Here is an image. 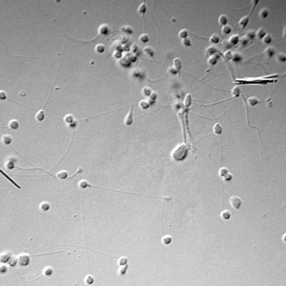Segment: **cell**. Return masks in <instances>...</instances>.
<instances>
[{
  "mask_svg": "<svg viewBox=\"0 0 286 286\" xmlns=\"http://www.w3.org/2000/svg\"><path fill=\"white\" fill-rule=\"evenodd\" d=\"M187 153V147L184 144H182L174 149L172 153V157L175 160L181 161L185 159Z\"/></svg>",
  "mask_w": 286,
  "mask_h": 286,
  "instance_id": "cell-1",
  "label": "cell"
},
{
  "mask_svg": "<svg viewBox=\"0 0 286 286\" xmlns=\"http://www.w3.org/2000/svg\"><path fill=\"white\" fill-rule=\"evenodd\" d=\"M78 186H79V187L80 188H81L82 189H86L87 187H94V188H99V189H107V190H110V191H115V192H121V193H128V194H135V195H139V196H141L140 194H135L134 193H130V192H123V191H116V190H113V189H111L109 188H103V187H97V186H93L91 185V184H90L87 181H86V180H82L79 182V184H78Z\"/></svg>",
  "mask_w": 286,
  "mask_h": 286,
  "instance_id": "cell-2",
  "label": "cell"
},
{
  "mask_svg": "<svg viewBox=\"0 0 286 286\" xmlns=\"http://www.w3.org/2000/svg\"><path fill=\"white\" fill-rule=\"evenodd\" d=\"M230 203L231 206L235 209H239L242 206V202L241 199L237 196L232 197L230 198Z\"/></svg>",
  "mask_w": 286,
  "mask_h": 286,
  "instance_id": "cell-3",
  "label": "cell"
},
{
  "mask_svg": "<svg viewBox=\"0 0 286 286\" xmlns=\"http://www.w3.org/2000/svg\"><path fill=\"white\" fill-rule=\"evenodd\" d=\"M133 121H134V118H133V105H132L129 113H128L126 118H125V123L127 126H130L133 124Z\"/></svg>",
  "mask_w": 286,
  "mask_h": 286,
  "instance_id": "cell-4",
  "label": "cell"
},
{
  "mask_svg": "<svg viewBox=\"0 0 286 286\" xmlns=\"http://www.w3.org/2000/svg\"><path fill=\"white\" fill-rule=\"evenodd\" d=\"M218 58H219V56L217 54H215V55H211L208 58L207 63H208V65L212 68L215 65H216L217 63L218 62Z\"/></svg>",
  "mask_w": 286,
  "mask_h": 286,
  "instance_id": "cell-5",
  "label": "cell"
},
{
  "mask_svg": "<svg viewBox=\"0 0 286 286\" xmlns=\"http://www.w3.org/2000/svg\"><path fill=\"white\" fill-rule=\"evenodd\" d=\"M250 15H251V13H250L249 15L245 16L242 17L240 20V21L239 22V25L242 29H243L245 28L247 26V25H248L249 21V17Z\"/></svg>",
  "mask_w": 286,
  "mask_h": 286,
  "instance_id": "cell-6",
  "label": "cell"
},
{
  "mask_svg": "<svg viewBox=\"0 0 286 286\" xmlns=\"http://www.w3.org/2000/svg\"><path fill=\"white\" fill-rule=\"evenodd\" d=\"M217 51V48L216 46L213 45L210 46L206 50V57H210L211 55H215Z\"/></svg>",
  "mask_w": 286,
  "mask_h": 286,
  "instance_id": "cell-7",
  "label": "cell"
},
{
  "mask_svg": "<svg viewBox=\"0 0 286 286\" xmlns=\"http://www.w3.org/2000/svg\"><path fill=\"white\" fill-rule=\"evenodd\" d=\"M0 173H1V174H2L3 176L5 177L6 178V179H7L8 180V181L10 182L11 183H12L14 186H15L16 187H17V188H19V189H20L21 188V187H20V186H19V184H17V183L15 181H14V179H12V178H11L9 176V175H7V174H6V173L4 171H3L1 168H0Z\"/></svg>",
  "mask_w": 286,
  "mask_h": 286,
  "instance_id": "cell-8",
  "label": "cell"
},
{
  "mask_svg": "<svg viewBox=\"0 0 286 286\" xmlns=\"http://www.w3.org/2000/svg\"><path fill=\"white\" fill-rule=\"evenodd\" d=\"M48 175H49V176H53V177H57L59 178V179L63 180V179H67V178H68V173L67 172V171H62L60 172H59L57 173V174H49Z\"/></svg>",
  "mask_w": 286,
  "mask_h": 286,
  "instance_id": "cell-9",
  "label": "cell"
},
{
  "mask_svg": "<svg viewBox=\"0 0 286 286\" xmlns=\"http://www.w3.org/2000/svg\"><path fill=\"white\" fill-rule=\"evenodd\" d=\"M30 256L22 255L19 258V264L21 266H26L29 264L30 261Z\"/></svg>",
  "mask_w": 286,
  "mask_h": 286,
  "instance_id": "cell-10",
  "label": "cell"
},
{
  "mask_svg": "<svg viewBox=\"0 0 286 286\" xmlns=\"http://www.w3.org/2000/svg\"><path fill=\"white\" fill-rule=\"evenodd\" d=\"M276 50L272 46H269V47L266 48V50L264 51V53L265 55L268 58H271L273 57V55L275 54Z\"/></svg>",
  "mask_w": 286,
  "mask_h": 286,
  "instance_id": "cell-11",
  "label": "cell"
},
{
  "mask_svg": "<svg viewBox=\"0 0 286 286\" xmlns=\"http://www.w3.org/2000/svg\"><path fill=\"white\" fill-rule=\"evenodd\" d=\"M247 102H248V104L249 105V106L254 107L256 105H258L259 103L260 102V101L258 98L253 96V97H250L249 98Z\"/></svg>",
  "mask_w": 286,
  "mask_h": 286,
  "instance_id": "cell-12",
  "label": "cell"
},
{
  "mask_svg": "<svg viewBox=\"0 0 286 286\" xmlns=\"http://www.w3.org/2000/svg\"><path fill=\"white\" fill-rule=\"evenodd\" d=\"M266 34V30H264V28H261L257 30L256 34H255V37H256L257 39H262L263 37Z\"/></svg>",
  "mask_w": 286,
  "mask_h": 286,
  "instance_id": "cell-13",
  "label": "cell"
},
{
  "mask_svg": "<svg viewBox=\"0 0 286 286\" xmlns=\"http://www.w3.org/2000/svg\"><path fill=\"white\" fill-rule=\"evenodd\" d=\"M239 40H240V39H239V35H232V36H231V38L229 39V43L231 45H235L238 44Z\"/></svg>",
  "mask_w": 286,
  "mask_h": 286,
  "instance_id": "cell-14",
  "label": "cell"
},
{
  "mask_svg": "<svg viewBox=\"0 0 286 286\" xmlns=\"http://www.w3.org/2000/svg\"><path fill=\"white\" fill-rule=\"evenodd\" d=\"M231 60H232V62H235V63H239L242 61V55H240V54L239 53H232V57H231Z\"/></svg>",
  "mask_w": 286,
  "mask_h": 286,
  "instance_id": "cell-15",
  "label": "cell"
},
{
  "mask_svg": "<svg viewBox=\"0 0 286 286\" xmlns=\"http://www.w3.org/2000/svg\"><path fill=\"white\" fill-rule=\"evenodd\" d=\"M173 67L176 69L177 71L178 72H179L180 70H181V67H182V63H181V61L179 58H177L173 61Z\"/></svg>",
  "mask_w": 286,
  "mask_h": 286,
  "instance_id": "cell-16",
  "label": "cell"
},
{
  "mask_svg": "<svg viewBox=\"0 0 286 286\" xmlns=\"http://www.w3.org/2000/svg\"><path fill=\"white\" fill-rule=\"evenodd\" d=\"M261 40H262L263 43H264V44L268 45V44H271V43L272 41L273 38H272V36H271L270 34L266 33V34L265 35L264 37H263V39Z\"/></svg>",
  "mask_w": 286,
  "mask_h": 286,
  "instance_id": "cell-17",
  "label": "cell"
},
{
  "mask_svg": "<svg viewBox=\"0 0 286 286\" xmlns=\"http://www.w3.org/2000/svg\"><path fill=\"white\" fill-rule=\"evenodd\" d=\"M228 22V17L225 15H221L218 19V23L220 25L225 26L227 25Z\"/></svg>",
  "mask_w": 286,
  "mask_h": 286,
  "instance_id": "cell-18",
  "label": "cell"
},
{
  "mask_svg": "<svg viewBox=\"0 0 286 286\" xmlns=\"http://www.w3.org/2000/svg\"><path fill=\"white\" fill-rule=\"evenodd\" d=\"M210 41L212 44H218L220 41V37L217 34H213L210 38Z\"/></svg>",
  "mask_w": 286,
  "mask_h": 286,
  "instance_id": "cell-19",
  "label": "cell"
},
{
  "mask_svg": "<svg viewBox=\"0 0 286 286\" xmlns=\"http://www.w3.org/2000/svg\"><path fill=\"white\" fill-rule=\"evenodd\" d=\"M269 14V11L266 8H263L259 13V15L261 18L264 19L267 17Z\"/></svg>",
  "mask_w": 286,
  "mask_h": 286,
  "instance_id": "cell-20",
  "label": "cell"
},
{
  "mask_svg": "<svg viewBox=\"0 0 286 286\" xmlns=\"http://www.w3.org/2000/svg\"><path fill=\"white\" fill-rule=\"evenodd\" d=\"M191 102H192V99H191V96L190 94H187L186 96L185 99H184L183 106L186 108H188L189 107V106L191 105Z\"/></svg>",
  "mask_w": 286,
  "mask_h": 286,
  "instance_id": "cell-21",
  "label": "cell"
},
{
  "mask_svg": "<svg viewBox=\"0 0 286 286\" xmlns=\"http://www.w3.org/2000/svg\"><path fill=\"white\" fill-rule=\"evenodd\" d=\"M231 94H232V97H238L240 94V90L237 86L234 87L231 91Z\"/></svg>",
  "mask_w": 286,
  "mask_h": 286,
  "instance_id": "cell-22",
  "label": "cell"
},
{
  "mask_svg": "<svg viewBox=\"0 0 286 286\" xmlns=\"http://www.w3.org/2000/svg\"><path fill=\"white\" fill-rule=\"evenodd\" d=\"M146 11H147V5H146V4L144 1L143 3V4H141V5L140 6L139 10H138V11H139L140 14H141V17H143V15L145 14Z\"/></svg>",
  "mask_w": 286,
  "mask_h": 286,
  "instance_id": "cell-23",
  "label": "cell"
},
{
  "mask_svg": "<svg viewBox=\"0 0 286 286\" xmlns=\"http://www.w3.org/2000/svg\"><path fill=\"white\" fill-rule=\"evenodd\" d=\"M188 35V30L186 29L181 30V31H179V33H178V36H179L180 38H181L182 39H183L187 38Z\"/></svg>",
  "mask_w": 286,
  "mask_h": 286,
  "instance_id": "cell-24",
  "label": "cell"
},
{
  "mask_svg": "<svg viewBox=\"0 0 286 286\" xmlns=\"http://www.w3.org/2000/svg\"><path fill=\"white\" fill-rule=\"evenodd\" d=\"M221 31H222V33L224 34L228 35L230 33H231V32L232 31V28H231V27L230 25H226L223 26L222 30H221Z\"/></svg>",
  "mask_w": 286,
  "mask_h": 286,
  "instance_id": "cell-25",
  "label": "cell"
},
{
  "mask_svg": "<svg viewBox=\"0 0 286 286\" xmlns=\"http://www.w3.org/2000/svg\"><path fill=\"white\" fill-rule=\"evenodd\" d=\"M213 131L214 133L216 134H220L222 132V128L221 125L219 123H216L213 127Z\"/></svg>",
  "mask_w": 286,
  "mask_h": 286,
  "instance_id": "cell-26",
  "label": "cell"
},
{
  "mask_svg": "<svg viewBox=\"0 0 286 286\" xmlns=\"http://www.w3.org/2000/svg\"><path fill=\"white\" fill-rule=\"evenodd\" d=\"M19 123L16 120H11L9 123V126L12 129H17L19 128Z\"/></svg>",
  "mask_w": 286,
  "mask_h": 286,
  "instance_id": "cell-27",
  "label": "cell"
},
{
  "mask_svg": "<svg viewBox=\"0 0 286 286\" xmlns=\"http://www.w3.org/2000/svg\"><path fill=\"white\" fill-rule=\"evenodd\" d=\"M36 119L38 120V121H43V120L44 119V118H45L44 112L43 111H39L36 114Z\"/></svg>",
  "mask_w": 286,
  "mask_h": 286,
  "instance_id": "cell-28",
  "label": "cell"
},
{
  "mask_svg": "<svg viewBox=\"0 0 286 286\" xmlns=\"http://www.w3.org/2000/svg\"><path fill=\"white\" fill-rule=\"evenodd\" d=\"M181 43L183 45L186 46H191V45H192V43H191L190 39L188 38V37L182 40Z\"/></svg>",
  "mask_w": 286,
  "mask_h": 286,
  "instance_id": "cell-29",
  "label": "cell"
},
{
  "mask_svg": "<svg viewBox=\"0 0 286 286\" xmlns=\"http://www.w3.org/2000/svg\"><path fill=\"white\" fill-rule=\"evenodd\" d=\"M231 213L228 210H225L221 213V217L225 220H228L230 217Z\"/></svg>",
  "mask_w": 286,
  "mask_h": 286,
  "instance_id": "cell-30",
  "label": "cell"
},
{
  "mask_svg": "<svg viewBox=\"0 0 286 286\" xmlns=\"http://www.w3.org/2000/svg\"><path fill=\"white\" fill-rule=\"evenodd\" d=\"M245 37L248 39L249 40H253L255 38V34L253 31H249L247 33Z\"/></svg>",
  "mask_w": 286,
  "mask_h": 286,
  "instance_id": "cell-31",
  "label": "cell"
},
{
  "mask_svg": "<svg viewBox=\"0 0 286 286\" xmlns=\"http://www.w3.org/2000/svg\"><path fill=\"white\" fill-rule=\"evenodd\" d=\"M64 121L66 122L67 123H70L71 124L74 122V118L73 116L71 115H68L64 118Z\"/></svg>",
  "mask_w": 286,
  "mask_h": 286,
  "instance_id": "cell-32",
  "label": "cell"
},
{
  "mask_svg": "<svg viewBox=\"0 0 286 286\" xmlns=\"http://www.w3.org/2000/svg\"><path fill=\"white\" fill-rule=\"evenodd\" d=\"M277 59L280 62H285L286 60V56L283 53L279 54L277 56Z\"/></svg>",
  "mask_w": 286,
  "mask_h": 286,
  "instance_id": "cell-33",
  "label": "cell"
},
{
  "mask_svg": "<svg viewBox=\"0 0 286 286\" xmlns=\"http://www.w3.org/2000/svg\"><path fill=\"white\" fill-rule=\"evenodd\" d=\"M140 106L143 109H147L149 107V104L145 101H141L140 102Z\"/></svg>",
  "mask_w": 286,
  "mask_h": 286,
  "instance_id": "cell-34",
  "label": "cell"
},
{
  "mask_svg": "<svg viewBox=\"0 0 286 286\" xmlns=\"http://www.w3.org/2000/svg\"><path fill=\"white\" fill-rule=\"evenodd\" d=\"M232 53L231 52V50H227L225 53L224 57L227 60H230L231 59V57H232Z\"/></svg>",
  "mask_w": 286,
  "mask_h": 286,
  "instance_id": "cell-35",
  "label": "cell"
},
{
  "mask_svg": "<svg viewBox=\"0 0 286 286\" xmlns=\"http://www.w3.org/2000/svg\"><path fill=\"white\" fill-rule=\"evenodd\" d=\"M227 173H228L227 169L225 168H222L220 169V170L219 171L220 176L221 177H223L225 175H226V174H227Z\"/></svg>",
  "mask_w": 286,
  "mask_h": 286,
  "instance_id": "cell-36",
  "label": "cell"
},
{
  "mask_svg": "<svg viewBox=\"0 0 286 286\" xmlns=\"http://www.w3.org/2000/svg\"><path fill=\"white\" fill-rule=\"evenodd\" d=\"M41 208L45 211H48L50 208V205L48 203H43L41 205Z\"/></svg>",
  "mask_w": 286,
  "mask_h": 286,
  "instance_id": "cell-37",
  "label": "cell"
},
{
  "mask_svg": "<svg viewBox=\"0 0 286 286\" xmlns=\"http://www.w3.org/2000/svg\"><path fill=\"white\" fill-rule=\"evenodd\" d=\"M168 72L171 74L173 75H176L178 73V72L177 71L176 69H175L173 67H171L169 68Z\"/></svg>",
  "mask_w": 286,
  "mask_h": 286,
  "instance_id": "cell-38",
  "label": "cell"
},
{
  "mask_svg": "<svg viewBox=\"0 0 286 286\" xmlns=\"http://www.w3.org/2000/svg\"><path fill=\"white\" fill-rule=\"evenodd\" d=\"M4 143H5L6 144H10V143L11 142V138L10 136H7L5 135L4 136Z\"/></svg>",
  "mask_w": 286,
  "mask_h": 286,
  "instance_id": "cell-39",
  "label": "cell"
},
{
  "mask_svg": "<svg viewBox=\"0 0 286 286\" xmlns=\"http://www.w3.org/2000/svg\"><path fill=\"white\" fill-rule=\"evenodd\" d=\"M96 50L99 53H102L105 50V46L102 44H99L96 46Z\"/></svg>",
  "mask_w": 286,
  "mask_h": 286,
  "instance_id": "cell-40",
  "label": "cell"
},
{
  "mask_svg": "<svg viewBox=\"0 0 286 286\" xmlns=\"http://www.w3.org/2000/svg\"><path fill=\"white\" fill-rule=\"evenodd\" d=\"M232 176H231V174H230V173H227V174H226V175H225V176L223 177V179H224L225 181L228 182V181H230L231 179H232Z\"/></svg>",
  "mask_w": 286,
  "mask_h": 286,
  "instance_id": "cell-41",
  "label": "cell"
},
{
  "mask_svg": "<svg viewBox=\"0 0 286 286\" xmlns=\"http://www.w3.org/2000/svg\"><path fill=\"white\" fill-rule=\"evenodd\" d=\"M240 40L241 41V43H242L243 45H247L248 43V41H249V40L247 38H246L245 36L242 38L240 40H239V41Z\"/></svg>",
  "mask_w": 286,
  "mask_h": 286,
  "instance_id": "cell-42",
  "label": "cell"
},
{
  "mask_svg": "<svg viewBox=\"0 0 286 286\" xmlns=\"http://www.w3.org/2000/svg\"><path fill=\"white\" fill-rule=\"evenodd\" d=\"M140 38H141V41H144V42H146V41H148L149 40V39L148 35H145V34H144V35H141V37H140Z\"/></svg>",
  "mask_w": 286,
  "mask_h": 286,
  "instance_id": "cell-43",
  "label": "cell"
},
{
  "mask_svg": "<svg viewBox=\"0 0 286 286\" xmlns=\"http://www.w3.org/2000/svg\"><path fill=\"white\" fill-rule=\"evenodd\" d=\"M174 107L175 108L177 109V110H179L180 108H181L182 107H183V104H182L181 102H177L176 104H174Z\"/></svg>",
  "mask_w": 286,
  "mask_h": 286,
  "instance_id": "cell-44",
  "label": "cell"
},
{
  "mask_svg": "<svg viewBox=\"0 0 286 286\" xmlns=\"http://www.w3.org/2000/svg\"><path fill=\"white\" fill-rule=\"evenodd\" d=\"M6 97H7V95H6V92H5V91H0V99H6Z\"/></svg>",
  "mask_w": 286,
  "mask_h": 286,
  "instance_id": "cell-45",
  "label": "cell"
},
{
  "mask_svg": "<svg viewBox=\"0 0 286 286\" xmlns=\"http://www.w3.org/2000/svg\"><path fill=\"white\" fill-rule=\"evenodd\" d=\"M82 171H83V169L81 167H79V168H78V170H77V171L76 172V173H75V174H74V175H73V176H72L71 177H69V178L74 177H75L77 174H79V173H81L82 172Z\"/></svg>",
  "mask_w": 286,
  "mask_h": 286,
  "instance_id": "cell-46",
  "label": "cell"
},
{
  "mask_svg": "<svg viewBox=\"0 0 286 286\" xmlns=\"http://www.w3.org/2000/svg\"><path fill=\"white\" fill-rule=\"evenodd\" d=\"M144 91H145V94L146 96H149L151 95V90L150 89H149V88H145V89H144Z\"/></svg>",
  "mask_w": 286,
  "mask_h": 286,
  "instance_id": "cell-47",
  "label": "cell"
},
{
  "mask_svg": "<svg viewBox=\"0 0 286 286\" xmlns=\"http://www.w3.org/2000/svg\"><path fill=\"white\" fill-rule=\"evenodd\" d=\"M6 270H7V267H6V266H4L3 267L1 268V270H0V273H5L6 271Z\"/></svg>",
  "mask_w": 286,
  "mask_h": 286,
  "instance_id": "cell-48",
  "label": "cell"
},
{
  "mask_svg": "<svg viewBox=\"0 0 286 286\" xmlns=\"http://www.w3.org/2000/svg\"><path fill=\"white\" fill-rule=\"evenodd\" d=\"M87 281L88 283L89 284H92V283H93V282H94L92 278H91V277H88V279H87Z\"/></svg>",
  "mask_w": 286,
  "mask_h": 286,
  "instance_id": "cell-49",
  "label": "cell"
},
{
  "mask_svg": "<svg viewBox=\"0 0 286 286\" xmlns=\"http://www.w3.org/2000/svg\"><path fill=\"white\" fill-rule=\"evenodd\" d=\"M124 259H121V261H120V264H121V265H124V264H126V263H127V261H124Z\"/></svg>",
  "mask_w": 286,
  "mask_h": 286,
  "instance_id": "cell-50",
  "label": "cell"
}]
</instances>
